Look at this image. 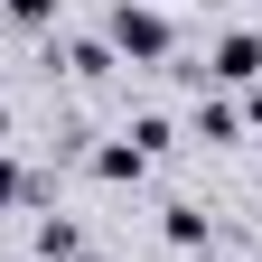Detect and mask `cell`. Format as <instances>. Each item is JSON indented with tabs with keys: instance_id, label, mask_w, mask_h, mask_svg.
<instances>
[{
	"instance_id": "obj_1",
	"label": "cell",
	"mask_w": 262,
	"mask_h": 262,
	"mask_svg": "<svg viewBox=\"0 0 262 262\" xmlns=\"http://www.w3.org/2000/svg\"><path fill=\"white\" fill-rule=\"evenodd\" d=\"M103 47L131 56V66H169V56H178V28H169V10H150V0H113Z\"/></svg>"
},
{
	"instance_id": "obj_2",
	"label": "cell",
	"mask_w": 262,
	"mask_h": 262,
	"mask_svg": "<svg viewBox=\"0 0 262 262\" xmlns=\"http://www.w3.org/2000/svg\"><path fill=\"white\" fill-rule=\"evenodd\" d=\"M196 75H215V84H262V28H225Z\"/></svg>"
},
{
	"instance_id": "obj_3",
	"label": "cell",
	"mask_w": 262,
	"mask_h": 262,
	"mask_svg": "<svg viewBox=\"0 0 262 262\" xmlns=\"http://www.w3.org/2000/svg\"><path fill=\"white\" fill-rule=\"evenodd\" d=\"M28 262H84V225L75 215H38L28 225Z\"/></svg>"
},
{
	"instance_id": "obj_4",
	"label": "cell",
	"mask_w": 262,
	"mask_h": 262,
	"mask_svg": "<svg viewBox=\"0 0 262 262\" xmlns=\"http://www.w3.org/2000/svg\"><path fill=\"white\" fill-rule=\"evenodd\" d=\"M141 169H150V159L131 150V141H103V150H94V178H103V187H141Z\"/></svg>"
},
{
	"instance_id": "obj_5",
	"label": "cell",
	"mask_w": 262,
	"mask_h": 262,
	"mask_svg": "<svg viewBox=\"0 0 262 262\" xmlns=\"http://www.w3.org/2000/svg\"><path fill=\"white\" fill-rule=\"evenodd\" d=\"M196 141H244V113L234 103H196Z\"/></svg>"
},
{
	"instance_id": "obj_6",
	"label": "cell",
	"mask_w": 262,
	"mask_h": 262,
	"mask_svg": "<svg viewBox=\"0 0 262 262\" xmlns=\"http://www.w3.org/2000/svg\"><path fill=\"white\" fill-rule=\"evenodd\" d=\"M28 196H38V178H28V169H19V159H10V150H0V215H10V206H28Z\"/></svg>"
},
{
	"instance_id": "obj_7",
	"label": "cell",
	"mask_w": 262,
	"mask_h": 262,
	"mask_svg": "<svg viewBox=\"0 0 262 262\" xmlns=\"http://www.w3.org/2000/svg\"><path fill=\"white\" fill-rule=\"evenodd\" d=\"M159 234H169L178 253H196V244H206V215H196V206H169V225H159Z\"/></svg>"
},
{
	"instance_id": "obj_8",
	"label": "cell",
	"mask_w": 262,
	"mask_h": 262,
	"mask_svg": "<svg viewBox=\"0 0 262 262\" xmlns=\"http://www.w3.org/2000/svg\"><path fill=\"white\" fill-rule=\"evenodd\" d=\"M0 19L10 28H56V0H0Z\"/></svg>"
},
{
	"instance_id": "obj_9",
	"label": "cell",
	"mask_w": 262,
	"mask_h": 262,
	"mask_svg": "<svg viewBox=\"0 0 262 262\" xmlns=\"http://www.w3.org/2000/svg\"><path fill=\"white\" fill-rule=\"evenodd\" d=\"M244 122H253V131H262V84H253V103H244Z\"/></svg>"
},
{
	"instance_id": "obj_10",
	"label": "cell",
	"mask_w": 262,
	"mask_h": 262,
	"mask_svg": "<svg viewBox=\"0 0 262 262\" xmlns=\"http://www.w3.org/2000/svg\"><path fill=\"white\" fill-rule=\"evenodd\" d=\"M0 141H10V103H0Z\"/></svg>"
},
{
	"instance_id": "obj_11",
	"label": "cell",
	"mask_w": 262,
	"mask_h": 262,
	"mask_svg": "<svg viewBox=\"0 0 262 262\" xmlns=\"http://www.w3.org/2000/svg\"><path fill=\"white\" fill-rule=\"evenodd\" d=\"M206 10H234V0H206Z\"/></svg>"
},
{
	"instance_id": "obj_12",
	"label": "cell",
	"mask_w": 262,
	"mask_h": 262,
	"mask_svg": "<svg viewBox=\"0 0 262 262\" xmlns=\"http://www.w3.org/2000/svg\"><path fill=\"white\" fill-rule=\"evenodd\" d=\"M84 262H103V253H84Z\"/></svg>"
}]
</instances>
